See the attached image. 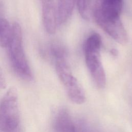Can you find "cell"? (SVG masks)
I'll return each mask as SVG.
<instances>
[{
  "label": "cell",
  "mask_w": 132,
  "mask_h": 132,
  "mask_svg": "<svg viewBox=\"0 0 132 132\" xmlns=\"http://www.w3.org/2000/svg\"><path fill=\"white\" fill-rule=\"evenodd\" d=\"M111 53L112 54V55H113L114 56H116L117 54V52L113 49H112V50L111 51Z\"/></svg>",
  "instance_id": "4fadbf2b"
},
{
  "label": "cell",
  "mask_w": 132,
  "mask_h": 132,
  "mask_svg": "<svg viewBox=\"0 0 132 132\" xmlns=\"http://www.w3.org/2000/svg\"><path fill=\"white\" fill-rule=\"evenodd\" d=\"M94 0H77L78 11L81 17L85 20L90 19L93 10Z\"/></svg>",
  "instance_id": "30bf717a"
},
{
  "label": "cell",
  "mask_w": 132,
  "mask_h": 132,
  "mask_svg": "<svg viewBox=\"0 0 132 132\" xmlns=\"http://www.w3.org/2000/svg\"><path fill=\"white\" fill-rule=\"evenodd\" d=\"M53 128L55 132H77L71 116L65 108H60L54 118Z\"/></svg>",
  "instance_id": "8992f818"
},
{
  "label": "cell",
  "mask_w": 132,
  "mask_h": 132,
  "mask_svg": "<svg viewBox=\"0 0 132 132\" xmlns=\"http://www.w3.org/2000/svg\"><path fill=\"white\" fill-rule=\"evenodd\" d=\"M42 13L43 24L46 31L49 34H54L57 28V20L56 9L53 0L42 2Z\"/></svg>",
  "instance_id": "5b68a950"
},
{
  "label": "cell",
  "mask_w": 132,
  "mask_h": 132,
  "mask_svg": "<svg viewBox=\"0 0 132 132\" xmlns=\"http://www.w3.org/2000/svg\"><path fill=\"white\" fill-rule=\"evenodd\" d=\"M20 123L18 93L15 88L11 87L0 100V130L14 132Z\"/></svg>",
  "instance_id": "277c9868"
},
{
  "label": "cell",
  "mask_w": 132,
  "mask_h": 132,
  "mask_svg": "<svg viewBox=\"0 0 132 132\" xmlns=\"http://www.w3.org/2000/svg\"><path fill=\"white\" fill-rule=\"evenodd\" d=\"M65 88L69 98L72 102L82 104L86 102V96L84 89L76 78Z\"/></svg>",
  "instance_id": "52a82bcc"
},
{
  "label": "cell",
  "mask_w": 132,
  "mask_h": 132,
  "mask_svg": "<svg viewBox=\"0 0 132 132\" xmlns=\"http://www.w3.org/2000/svg\"><path fill=\"white\" fill-rule=\"evenodd\" d=\"M7 87V82L2 69L0 66V90L4 89Z\"/></svg>",
  "instance_id": "8fae6325"
},
{
  "label": "cell",
  "mask_w": 132,
  "mask_h": 132,
  "mask_svg": "<svg viewBox=\"0 0 132 132\" xmlns=\"http://www.w3.org/2000/svg\"><path fill=\"white\" fill-rule=\"evenodd\" d=\"M8 47L11 63L14 72L24 79L31 80L32 72L23 48L22 29L17 22H14L12 25V37Z\"/></svg>",
  "instance_id": "3957f363"
},
{
  "label": "cell",
  "mask_w": 132,
  "mask_h": 132,
  "mask_svg": "<svg viewBox=\"0 0 132 132\" xmlns=\"http://www.w3.org/2000/svg\"><path fill=\"white\" fill-rule=\"evenodd\" d=\"M123 6V0H96L92 12L97 25L117 42L127 36L120 18Z\"/></svg>",
  "instance_id": "6da1fadb"
},
{
  "label": "cell",
  "mask_w": 132,
  "mask_h": 132,
  "mask_svg": "<svg viewBox=\"0 0 132 132\" xmlns=\"http://www.w3.org/2000/svg\"><path fill=\"white\" fill-rule=\"evenodd\" d=\"M75 5V0H58L56 9L58 24L65 23L71 16Z\"/></svg>",
  "instance_id": "ba28073f"
},
{
  "label": "cell",
  "mask_w": 132,
  "mask_h": 132,
  "mask_svg": "<svg viewBox=\"0 0 132 132\" xmlns=\"http://www.w3.org/2000/svg\"><path fill=\"white\" fill-rule=\"evenodd\" d=\"M12 37V26L8 21L3 18H0V46L8 47Z\"/></svg>",
  "instance_id": "9c48e42d"
},
{
  "label": "cell",
  "mask_w": 132,
  "mask_h": 132,
  "mask_svg": "<svg viewBox=\"0 0 132 132\" xmlns=\"http://www.w3.org/2000/svg\"><path fill=\"white\" fill-rule=\"evenodd\" d=\"M77 132H91L89 130H88V128H86L85 127H84L82 126H81L80 128H79L78 130L76 129Z\"/></svg>",
  "instance_id": "7c38bea8"
},
{
  "label": "cell",
  "mask_w": 132,
  "mask_h": 132,
  "mask_svg": "<svg viewBox=\"0 0 132 132\" xmlns=\"http://www.w3.org/2000/svg\"><path fill=\"white\" fill-rule=\"evenodd\" d=\"M102 39L97 33H93L86 40L84 52L87 67L96 85L101 89L106 84L105 72L101 57Z\"/></svg>",
  "instance_id": "7a4b0ae2"
}]
</instances>
